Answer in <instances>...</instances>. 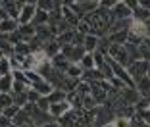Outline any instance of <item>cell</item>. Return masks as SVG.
<instances>
[{
	"label": "cell",
	"mask_w": 150,
	"mask_h": 127,
	"mask_svg": "<svg viewBox=\"0 0 150 127\" xmlns=\"http://www.w3.org/2000/svg\"><path fill=\"white\" fill-rule=\"evenodd\" d=\"M31 25H33V27L48 25V13H46V12H42V10H37L35 18H33V21H31Z\"/></svg>",
	"instance_id": "cell-13"
},
{
	"label": "cell",
	"mask_w": 150,
	"mask_h": 127,
	"mask_svg": "<svg viewBox=\"0 0 150 127\" xmlns=\"http://www.w3.org/2000/svg\"><path fill=\"white\" fill-rule=\"evenodd\" d=\"M12 125V121H10L8 118H4V116H2V118H0V127H10Z\"/></svg>",
	"instance_id": "cell-26"
},
{
	"label": "cell",
	"mask_w": 150,
	"mask_h": 127,
	"mask_svg": "<svg viewBox=\"0 0 150 127\" xmlns=\"http://www.w3.org/2000/svg\"><path fill=\"white\" fill-rule=\"evenodd\" d=\"M66 75H67V77H71V79H81V75H83V70H81L79 64H69V67H67Z\"/></svg>",
	"instance_id": "cell-16"
},
{
	"label": "cell",
	"mask_w": 150,
	"mask_h": 127,
	"mask_svg": "<svg viewBox=\"0 0 150 127\" xmlns=\"http://www.w3.org/2000/svg\"><path fill=\"white\" fill-rule=\"evenodd\" d=\"M69 110H71V104H69L67 100H64V102H58V104H50L48 114H50V116H52V118L58 121V119L62 118V116H66L67 112H69Z\"/></svg>",
	"instance_id": "cell-4"
},
{
	"label": "cell",
	"mask_w": 150,
	"mask_h": 127,
	"mask_svg": "<svg viewBox=\"0 0 150 127\" xmlns=\"http://www.w3.org/2000/svg\"><path fill=\"white\" fill-rule=\"evenodd\" d=\"M19 110H21V108H18V106L13 104V106H10V108H4V114H2V116H4V118H8L10 121H12V119L19 114Z\"/></svg>",
	"instance_id": "cell-21"
},
{
	"label": "cell",
	"mask_w": 150,
	"mask_h": 127,
	"mask_svg": "<svg viewBox=\"0 0 150 127\" xmlns=\"http://www.w3.org/2000/svg\"><path fill=\"white\" fill-rule=\"evenodd\" d=\"M4 56H6V54H4V52H2V50H0V60H2V58H4Z\"/></svg>",
	"instance_id": "cell-27"
},
{
	"label": "cell",
	"mask_w": 150,
	"mask_h": 127,
	"mask_svg": "<svg viewBox=\"0 0 150 127\" xmlns=\"http://www.w3.org/2000/svg\"><path fill=\"white\" fill-rule=\"evenodd\" d=\"M98 43H100V39H98V37H94V35H87V37H85V43H83L85 52H88V54L96 52V50H98Z\"/></svg>",
	"instance_id": "cell-8"
},
{
	"label": "cell",
	"mask_w": 150,
	"mask_h": 127,
	"mask_svg": "<svg viewBox=\"0 0 150 127\" xmlns=\"http://www.w3.org/2000/svg\"><path fill=\"white\" fill-rule=\"evenodd\" d=\"M13 89V75H6V77H0V92L4 94H10Z\"/></svg>",
	"instance_id": "cell-12"
},
{
	"label": "cell",
	"mask_w": 150,
	"mask_h": 127,
	"mask_svg": "<svg viewBox=\"0 0 150 127\" xmlns=\"http://www.w3.org/2000/svg\"><path fill=\"white\" fill-rule=\"evenodd\" d=\"M79 66H81V70L83 71H91V70H96L94 67V58H93V54H85L83 58H81V62H79Z\"/></svg>",
	"instance_id": "cell-15"
},
{
	"label": "cell",
	"mask_w": 150,
	"mask_h": 127,
	"mask_svg": "<svg viewBox=\"0 0 150 127\" xmlns=\"http://www.w3.org/2000/svg\"><path fill=\"white\" fill-rule=\"evenodd\" d=\"M139 116H141V119L144 121V125H150V108L144 110V112H141Z\"/></svg>",
	"instance_id": "cell-25"
},
{
	"label": "cell",
	"mask_w": 150,
	"mask_h": 127,
	"mask_svg": "<svg viewBox=\"0 0 150 127\" xmlns=\"http://www.w3.org/2000/svg\"><path fill=\"white\" fill-rule=\"evenodd\" d=\"M104 127H114V125H112V123H110V125H104Z\"/></svg>",
	"instance_id": "cell-29"
},
{
	"label": "cell",
	"mask_w": 150,
	"mask_h": 127,
	"mask_svg": "<svg viewBox=\"0 0 150 127\" xmlns=\"http://www.w3.org/2000/svg\"><path fill=\"white\" fill-rule=\"evenodd\" d=\"M135 89L139 91V94L141 96H150V79H148V75L146 77H142V79H139L137 83H135Z\"/></svg>",
	"instance_id": "cell-9"
},
{
	"label": "cell",
	"mask_w": 150,
	"mask_h": 127,
	"mask_svg": "<svg viewBox=\"0 0 150 127\" xmlns=\"http://www.w3.org/2000/svg\"><path fill=\"white\" fill-rule=\"evenodd\" d=\"M148 79H150V71H148Z\"/></svg>",
	"instance_id": "cell-30"
},
{
	"label": "cell",
	"mask_w": 150,
	"mask_h": 127,
	"mask_svg": "<svg viewBox=\"0 0 150 127\" xmlns=\"http://www.w3.org/2000/svg\"><path fill=\"white\" fill-rule=\"evenodd\" d=\"M12 125H16V127H29V125H35V123H33L31 116L21 108V110H19V114L12 119Z\"/></svg>",
	"instance_id": "cell-7"
},
{
	"label": "cell",
	"mask_w": 150,
	"mask_h": 127,
	"mask_svg": "<svg viewBox=\"0 0 150 127\" xmlns=\"http://www.w3.org/2000/svg\"><path fill=\"white\" fill-rule=\"evenodd\" d=\"M10 106H13V98L12 94H4V92H0V108H10Z\"/></svg>",
	"instance_id": "cell-20"
},
{
	"label": "cell",
	"mask_w": 150,
	"mask_h": 127,
	"mask_svg": "<svg viewBox=\"0 0 150 127\" xmlns=\"http://www.w3.org/2000/svg\"><path fill=\"white\" fill-rule=\"evenodd\" d=\"M112 18L117 21H125V19H133V10L127 6V2H117L112 10Z\"/></svg>",
	"instance_id": "cell-3"
},
{
	"label": "cell",
	"mask_w": 150,
	"mask_h": 127,
	"mask_svg": "<svg viewBox=\"0 0 150 127\" xmlns=\"http://www.w3.org/2000/svg\"><path fill=\"white\" fill-rule=\"evenodd\" d=\"M12 73V66H10V58L4 56L0 60V77H6V75Z\"/></svg>",
	"instance_id": "cell-17"
},
{
	"label": "cell",
	"mask_w": 150,
	"mask_h": 127,
	"mask_svg": "<svg viewBox=\"0 0 150 127\" xmlns=\"http://www.w3.org/2000/svg\"><path fill=\"white\" fill-rule=\"evenodd\" d=\"M112 125L114 127H131V119L129 118H115Z\"/></svg>",
	"instance_id": "cell-23"
},
{
	"label": "cell",
	"mask_w": 150,
	"mask_h": 127,
	"mask_svg": "<svg viewBox=\"0 0 150 127\" xmlns=\"http://www.w3.org/2000/svg\"><path fill=\"white\" fill-rule=\"evenodd\" d=\"M83 98L85 96H81L77 91H73V92L67 94V102L71 104V108H73V110H83Z\"/></svg>",
	"instance_id": "cell-11"
},
{
	"label": "cell",
	"mask_w": 150,
	"mask_h": 127,
	"mask_svg": "<svg viewBox=\"0 0 150 127\" xmlns=\"http://www.w3.org/2000/svg\"><path fill=\"white\" fill-rule=\"evenodd\" d=\"M31 89H33V91H37V92L40 94V96H48L50 92L54 91V87L48 83V81H44V79H42V81H39V83H35Z\"/></svg>",
	"instance_id": "cell-10"
},
{
	"label": "cell",
	"mask_w": 150,
	"mask_h": 127,
	"mask_svg": "<svg viewBox=\"0 0 150 127\" xmlns=\"http://www.w3.org/2000/svg\"><path fill=\"white\" fill-rule=\"evenodd\" d=\"M35 13H37V2H25V6L19 12L18 23L19 25H29L33 21V18H35Z\"/></svg>",
	"instance_id": "cell-2"
},
{
	"label": "cell",
	"mask_w": 150,
	"mask_h": 127,
	"mask_svg": "<svg viewBox=\"0 0 150 127\" xmlns=\"http://www.w3.org/2000/svg\"><path fill=\"white\" fill-rule=\"evenodd\" d=\"M12 98H13V104L18 106V108H23L25 104H29V102H27V92H21V94H12Z\"/></svg>",
	"instance_id": "cell-19"
},
{
	"label": "cell",
	"mask_w": 150,
	"mask_h": 127,
	"mask_svg": "<svg viewBox=\"0 0 150 127\" xmlns=\"http://www.w3.org/2000/svg\"><path fill=\"white\" fill-rule=\"evenodd\" d=\"M37 108H39L40 112H48V110H50V102H48V98L42 96L39 102H37Z\"/></svg>",
	"instance_id": "cell-24"
},
{
	"label": "cell",
	"mask_w": 150,
	"mask_h": 127,
	"mask_svg": "<svg viewBox=\"0 0 150 127\" xmlns=\"http://www.w3.org/2000/svg\"><path fill=\"white\" fill-rule=\"evenodd\" d=\"M2 114H4V110H2V108H0V118H2Z\"/></svg>",
	"instance_id": "cell-28"
},
{
	"label": "cell",
	"mask_w": 150,
	"mask_h": 127,
	"mask_svg": "<svg viewBox=\"0 0 150 127\" xmlns=\"http://www.w3.org/2000/svg\"><path fill=\"white\" fill-rule=\"evenodd\" d=\"M40 98H42V96H40L37 91H33V89H29V91H27V102H29V104H37Z\"/></svg>",
	"instance_id": "cell-22"
},
{
	"label": "cell",
	"mask_w": 150,
	"mask_h": 127,
	"mask_svg": "<svg viewBox=\"0 0 150 127\" xmlns=\"http://www.w3.org/2000/svg\"><path fill=\"white\" fill-rule=\"evenodd\" d=\"M19 27V23L16 21V19L12 18H6L0 21V35H12V33H16Z\"/></svg>",
	"instance_id": "cell-6"
},
{
	"label": "cell",
	"mask_w": 150,
	"mask_h": 127,
	"mask_svg": "<svg viewBox=\"0 0 150 127\" xmlns=\"http://www.w3.org/2000/svg\"><path fill=\"white\" fill-rule=\"evenodd\" d=\"M62 18H64V21H66V23H67V25H69L73 31L77 29V25L81 23V19L77 18V16H75L73 10H71L67 4H64V6H62Z\"/></svg>",
	"instance_id": "cell-5"
},
{
	"label": "cell",
	"mask_w": 150,
	"mask_h": 127,
	"mask_svg": "<svg viewBox=\"0 0 150 127\" xmlns=\"http://www.w3.org/2000/svg\"><path fill=\"white\" fill-rule=\"evenodd\" d=\"M93 58H94V67H96V70H100L102 66H104V64H106V54H102L100 50H96V52H93Z\"/></svg>",
	"instance_id": "cell-18"
},
{
	"label": "cell",
	"mask_w": 150,
	"mask_h": 127,
	"mask_svg": "<svg viewBox=\"0 0 150 127\" xmlns=\"http://www.w3.org/2000/svg\"><path fill=\"white\" fill-rule=\"evenodd\" d=\"M48 102L50 104H58V102H64V100H67V92H64V91H58V89H54L52 92H50L48 96Z\"/></svg>",
	"instance_id": "cell-14"
},
{
	"label": "cell",
	"mask_w": 150,
	"mask_h": 127,
	"mask_svg": "<svg viewBox=\"0 0 150 127\" xmlns=\"http://www.w3.org/2000/svg\"><path fill=\"white\" fill-rule=\"evenodd\" d=\"M148 71H150V64H148V62H144V60L133 62L131 66L127 67V73H129V77L133 79V83H137L139 79L146 77V75H148Z\"/></svg>",
	"instance_id": "cell-1"
}]
</instances>
